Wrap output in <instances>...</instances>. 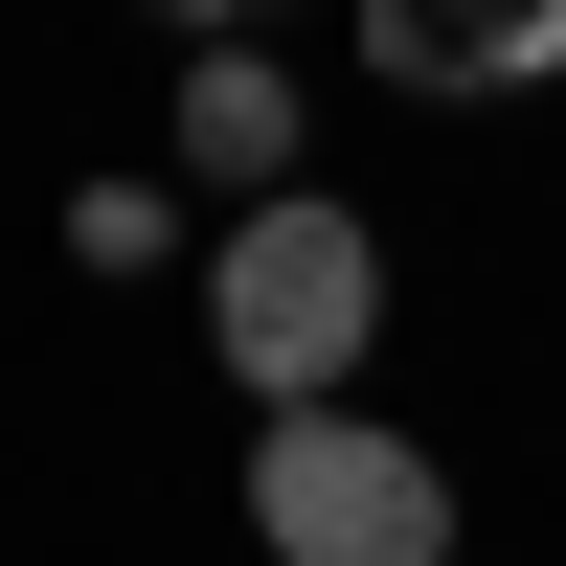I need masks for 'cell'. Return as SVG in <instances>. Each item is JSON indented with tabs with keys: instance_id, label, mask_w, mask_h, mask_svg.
Instances as JSON below:
<instances>
[{
	"instance_id": "obj_1",
	"label": "cell",
	"mask_w": 566,
	"mask_h": 566,
	"mask_svg": "<svg viewBox=\"0 0 566 566\" xmlns=\"http://www.w3.org/2000/svg\"><path fill=\"white\" fill-rule=\"evenodd\" d=\"M205 340H227V386H250V408L363 386V340H386V227H363L340 181H250L227 250H205Z\"/></svg>"
},
{
	"instance_id": "obj_2",
	"label": "cell",
	"mask_w": 566,
	"mask_h": 566,
	"mask_svg": "<svg viewBox=\"0 0 566 566\" xmlns=\"http://www.w3.org/2000/svg\"><path fill=\"white\" fill-rule=\"evenodd\" d=\"M250 544L272 566H453V476H431V431H363L340 386H295L250 431Z\"/></svg>"
},
{
	"instance_id": "obj_3",
	"label": "cell",
	"mask_w": 566,
	"mask_h": 566,
	"mask_svg": "<svg viewBox=\"0 0 566 566\" xmlns=\"http://www.w3.org/2000/svg\"><path fill=\"white\" fill-rule=\"evenodd\" d=\"M295 159H317V91L272 69V23H205V69H181V181L250 205V181H295Z\"/></svg>"
},
{
	"instance_id": "obj_4",
	"label": "cell",
	"mask_w": 566,
	"mask_h": 566,
	"mask_svg": "<svg viewBox=\"0 0 566 566\" xmlns=\"http://www.w3.org/2000/svg\"><path fill=\"white\" fill-rule=\"evenodd\" d=\"M363 69L431 91V114L453 91H544L566 69V0H363Z\"/></svg>"
},
{
	"instance_id": "obj_5",
	"label": "cell",
	"mask_w": 566,
	"mask_h": 566,
	"mask_svg": "<svg viewBox=\"0 0 566 566\" xmlns=\"http://www.w3.org/2000/svg\"><path fill=\"white\" fill-rule=\"evenodd\" d=\"M69 250H91V272H159L181 205H159V181H69Z\"/></svg>"
},
{
	"instance_id": "obj_6",
	"label": "cell",
	"mask_w": 566,
	"mask_h": 566,
	"mask_svg": "<svg viewBox=\"0 0 566 566\" xmlns=\"http://www.w3.org/2000/svg\"><path fill=\"white\" fill-rule=\"evenodd\" d=\"M159 23H272V0H159Z\"/></svg>"
}]
</instances>
